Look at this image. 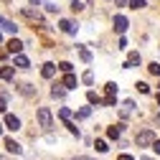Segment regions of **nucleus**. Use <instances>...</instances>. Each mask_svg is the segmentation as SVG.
<instances>
[{
  "instance_id": "obj_3",
  "label": "nucleus",
  "mask_w": 160,
  "mask_h": 160,
  "mask_svg": "<svg viewBox=\"0 0 160 160\" xmlns=\"http://www.w3.org/2000/svg\"><path fill=\"white\" fill-rule=\"evenodd\" d=\"M3 142H5V150H8V152H13V155H21V152H23V148L18 145V142H15L13 137H5Z\"/></svg>"
},
{
  "instance_id": "obj_34",
  "label": "nucleus",
  "mask_w": 160,
  "mask_h": 160,
  "mask_svg": "<svg viewBox=\"0 0 160 160\" xmlns=\"http://www.w3.org/2000/svg\"><path fill=\"white\" fill-rule=\"evenodd\" d=\"M150 148H152V150H155V152H158V155H160V140H155V142H152V145H150Z\"/></svg>"
},
{
  "instance_id": "obj_19",
  "label": "nucleus",
  "mask_w": 160,
  "mask_h": 160,
  "mask_svg": "<svg viewBox=\"0 0 160 160\" xmlns=\"http://www.w3.org/2000/svg\"><path fill=\"white\" fill-rule=\"evenodd\" d=\"M18 92H21L23 97H33V94H36V89H33V84H21V87H18Z\"/></svg>"
},
{
  "instance_id": "obj_43",
  "label": "nucleus",
  "mask_w": 160,
  "mask_h": 160,
  "mask_svg": "<svg viewBox=\"0 0 160 160\" xmlns=\"http://www.w3.org/2000/svg\"><path fill=\"white\" fill-rule=\"evenodd\" d=\"M0 160H5V158H0Z\"/></svg>"
},
{
  "instance_id": "obj_35",
  "label": "nucleus",
  "mask_w": 160,
  "mask_h": 160,
  "mask_svg": "<svg viewBox=\"0 0 160 160\" xmlns=\"http://www.w3.org/2000/svg\"><path fill=\"white\" fill-rule=\"evenodd\" d=\"M117 160H135V158H132V155H127V152H122V155H119Z\"/></svg>"
},
{
  "instance_id": "obj_37",
  "label": "nucleus",
  "mask_w": 160,
  "mask_h": 160,
  "mask_svg": "<svg viewBox=\"0 0 160 160\" xmlns=\"http://www.w3.org/2000/svg\"><path fill=\"white\" fill-rule=\"evenodd\" d=\"M74 160H92V158H84V155H79V158H74Z\"/></svg>"
},
{
  "instance_id": "obj_38",
  "label": "nucleus",
  "mask_w": 160,
  "mask_h": 160,
  "mask_svg": "<svg viewBox=\"0 0 160 160\" xmlns=\"http://www.w3.org/2000/svg\"><path fill=\"white\" fill-rule=\"evenodd\" d=\"M3 127H5V125H0V135H3Z\"/></svg>"
},
{
  "instance_id": "obj_27",
  "label": "nucleus",
  "mask_w": 160,
  "mask_h": 160,
  "mask_svg": "<svg viewBox=\"0 0 160 160\" xmlns=\"http://www.w3.org/2000/svg\"><path fill=\"white\" fill-rule=\"evenodd\" d=\"M104 104H107V107H114V104H117V97H114V94H107V99H104Z\"/></svg>"
},
{
  "instance_id": "obj_32",
  "label": "nucleus",
  "mask_w": 160,
  "mask_h": 160,
  "mask_svg": "<svg viewBox=\"0 0 160 160\" xmlns=\"http://www.w3.org/2000/svg\"><path fill=\"white\" fill-rule=\"evenodd\" d=\"M43 5H46L48 13H58V5H53V3H43Z\"/></svg>"
},
{
  "instance_id": "obj_40",
  "label": "nucleus",
  "mask_w": 160,
  "mask_h": 160,
  "mask_svg": "<svg viewBox=\"0 0 160 160\" xmlns=\"http://www.w3.org/2000/svg\"><path fill=\"white\" fill-rule=\"evenodd\" d=\"M0 43H3V33H0Z\"/></svg>"
},
{
  "instance_id": "obj_17",
  "label": "nucleus",
  "mask_w": 160,
  "mask_h": 160,
  "mask_svg": "<svg viewBox=\"0 0 160 160\" xmlns=\"http://www.w3.org/2000/svg\"><path fill=\"white\" fill-rule=\"evenodd\" d=\"M127 8H132V10H142V8H148V3H145V0H127Z\"/></svg>"
},
{
  "instance_id": "obj_36",
  "label": "nucleus",
  "mask_w": 160,
  "mask_h": 160,
  "mask_svg": "<svg viewBox=\"0 0 160 160\" xmlns=\"http://www.w3.org/2000/svg\"><path fill=\"white\" fill-rule=\"evenodd\" d=\"M31 5H36V8H38V5H43V3H41V0H31Z\"/></svg>"
},
{
  "instance_id": "obj_24",
  "label": "nucleus",
  "mask_w": 160,
  "mask_h": 160,
  "mask_svg": "<svg viewBox=\"0 0 160 160\" xmlns=\"http://www.w3.org/2000/svg\"><path fill=\"white\" fill-rule=\"evenodd\" d=\"M148 71H150L152 76H160V64H158V61H152V64L148 66Z\"/></svg>"
},
{
  "instance_id": "obj_39",
  "label": "nucleus",
  "mask_w": 160,
  "mask_h": 160,
  "mask_svg": "<svg viewBox=\"0 0 160 160\" xmlns=\"http://www.w3.org/2000/svg\"><path fill=\"white\" fill-rule=\"evenodd\" d=\"M155 99H158V104H160V94H158V97H155Z\"/></svg>"
},
{
  "instance_id": "obj_10",
  "label": "nucleus",
  "mask_w": 160,
  "mask_h": 160,
  "mask_svg": "<svg viewBox=\"0 0 160 160\" xmlns=\"http://www.w3.org/2000/svg\"><path fill=\"white\" fill-rule=\"evenodd\" d=\"M132 66H140V53L137 51H132L127 56V61H125V69H132Z\"/></svg>"
},
{
  "instance_id": "obj_29",
  "label": "nucleus",
  "mask_w": 160,
  "mask_h": 160,
  "mask_svg": "<svg viewBox=\"0 0 160 160\" xmlns=\"http://www.w3.org/2000/svg\"><path fill=\"white\" fill-rule=\"evenodd\" d=\"M58 69H61V71H64V74H69V71H71V69H74V66H71V64H69V61H61V64H58Z\"/></svg>"
},
{
  "instance_id": "obj_30",
  "label": "nucleus",
  "mask_w": 160,
  "mask_h": 160,
  "mask_svg": "<svg viewBox=\"0 0 160 160\" xmlns=\"http://www.w3.org/2000/svg\"><path fill=\"white\" fill-rule=\"evenodd\" d=\"M71 10H74V13H79V10H84V3H79V0H74V3H71Z\"/></svg>"
},
{
  "instance_id": "obj_2",
  "label": "nucleus",
  "mask_w": 160,
  "mask_h": 160,
  "mask_svg": "<svg viewBox=\"0 0 160 160\" xmlns=\"http://www.w3.org/2000/svg\"><path fill=\"white\" fill-rule=\"evenodd\" d=\"M36 114H38V122H41L43 130H51V127H53V117H51V109H48V107H38Z\"/></svg>"
},
{
  "instance_id": "obj_4",
  "label": "nucleus",
  "mask_w": 160,
  "mask_h": 160,
  "mask_svg": "<svg viewBox=\"0 0 160 160\" xmlns=\"http://www.w3.org/2000/svg\"><path fill=\"white\" fill-rule=\"evenodd\" d=\"M127 26H130V23H127L125 15H114V31H117V33H125Z\"/></svg>"
},
{
  "instance_id": "obj_15",
  "label": "nucleus",
  "mask_w": 160,
  "mask_h": 160,
  "mask_svg": "<svg viewBox=\"0 0 160 160\" xmlns=\"http://www.w3.org/2000/svg\"><path fill=\"white\" fill-rule=\"evenodd\" d=\"M23 15L28 18V21H38V23H41V26H46V23H43V18H41V15H38L36 10H28V8H26V10H23Z\"/></svg>"
},
{
  "instance_id": "obj_16",
  "label": "nucleus",
  "mask_w": 160,
  "mask_h": 160,
  "mask_svg": "<svg viewBox=\"0 0 160 160\" xmlns=\"http://www.w3.org/2000/svg\"><path fill=\"white\" fill-rule=\"evenodd\" d=\"M87 99H89V104H97V107H99V104H104V99L99 97L97 92H87Z\"/></svg>"
},
{
  "instance_id": "obj_25",
  "label": "nucleus",
  "mask_w": 160,
  "mask_h": 160,
  "mask_svg": "<svg viewBox=\"0 0 160 160\" xmlns=\"http://www.w3.org/2000/svg\"><path fill=\"white\" fill-rule=\"evenodd\" d=\"M82 82H84V84H92V82H94V74H92V71H84V76H82Z\"/></svg>"
},
{
  "instance_id": "obj_33",
  "label": "nucleus",
  "mask_w": 160,
  "mask_h": 160,
  "mask_svg": "<svg viewBox=\"0 0 160 160\" xmlns=\"http://www.w3.org/2000/svg\"><path fill=\"white\" fill-rule=\"evenodd\" d=\"M82 61H92V53L87 48H82Z\"/></svg>"
},
{
  "instance_id": "obj_5",
  "label": "nucleus",
  "mask_w": 160,
  "mask_h": 160,
  "mask_svg": "<svg viewBox=\"0 0 160 160\" xmlns=\"http://www.w3.org/2000/svg\"><path fill=\"white\" fill-rule=\"evenodd\" d=\"M5 127L13 130V132H15V130H21V119H18L15 114H5Z\"/></svg>"
},
{
  "instance_id": "obj_8",
  "label": "nucleus",
  "mask_w": 160,
  "mask_h": 160,
  "mask_svg": "<svg viewBox=\"0 0 160 160\" xmlns=\"http://www.w3.org/2000/svg\"><path fill=\"white\" fill-rule=\"evenodd\" d=\"M8 51H10V53H21V51H23V41L10 38V41H8Z\"/></svg>"
},
{
  "instance_id": "obj_1",
  "label": "nucleus",
  "mask_w": 160,
  "mask_h": 160,
  "mask_svg": "<svg viewBox=\"0 0 160 160\" xmlns=\"http://www.w3.org/2000/svg\"><path fill=\"white\" fill-rule=\"evenodd\" d=\"M155 140H158V137H155V132H152V130H142V132H137L135 142H137V148H150Z\"/></svg>"
},
{
  "instance_id": "obj_21",
  "label": "nucleus",
  "mask_w": 160,
  "mask_h": 160,
  "mask_svg": "<svg viewBox=\"0 0 160 160\" xmlns=\"http://www.w3.org/2000/svg\"><path fill=\"white\" fill-rule=\"evenodd\" d=\"M58 117H61L64 122H69V119H71V109L69 107H61V109H58Z\"/></svg>"
},
{
  "instance_id": "obj_42",
  "label": "nucleus",
  "mask_w": 160,
  "mask_h": 160,
  "mask_svg": "<svg viewBox=\"0 0 160 160\" xmlns=\"http://www.w3.org/2000/svg\"><path fill=\"white\" fill-rule=\"evenodd\" d=\"M0 23H3V18H0Z\"/></svg>"
},
{
  "instance_id": "obj_7",
  "label": "nucleus",
  "mask_w": 160,
  "mask_h": 160,
  "mask_svg": "<svg viewBox=\"0 0 160 160\" xmlns=\"http://www.w3.org/2000/svg\"><path fill=\"white\" fill-rule=\"evenodd\" d=\"M122 130H125V125H112V127H107V137L109 140H117L119 135H122Z\"/></svg>"
},
{
  "instance_id": "obj_14",
  "label": "nucleus",
  "mask_w": 160,
  "mask_h": 160,
  "mask_svg": "<svg viewBox=\"0 0 160 160\" xmlns=\"http://www.w3.org/2000/svg\"><path fill=\"white\" fill-rule=\"evenodd\" d=\"M13 74H15V66H3L0 69V79H5V82H10Z\"/></svg>"
},
{
  "instance_id": "obj_22",
  "label": "nucleus",
  "mask_w": 160,
  "mask_h": 160,
  "mask_svg": "<svg viewBox=\"0 0 160 160\" xmlns=\"http://www.w3.org/2000/svg\"><path fill=\"white\" fill-rule=\"evenodd\" d=\"M76 117H79V119H87V117H92V107H82V109L76 112Z\"/></svg>"
},
{
  "instance_id": "obj_41",
  "label": "nucleus",
  "mask_w": 160,
  "mask_h": 160,
  "mask_svg": "<svg viewBox=\"0 0 160 160\" xmlns=\"http://www.w3.org/2000/svg\"><path fill=\"white\" fill-rule=\"evenodd\" d=\"M3 3H10V0H3Z\"/></svg>"
},
{
  "instance_id": "obj_20",
  "label": "nucleus",
  "mask_w": 160,
  "mask_h": 160,
  "mask_svg": "<svg viewBox=\"0 0 160 160\" xmlns=\"http://www.w3.org/2000/svg\"><path fill=\"white\" fill-rule=\"evenodd\" d=\"M94 148H97V152H107V150H109L107 140H97V142H94Z\"/></svg>"
},
{
  "instance_id": "obj_13",
  "label": "nucleus",
  "mask_w": 160,
  "mask_h": 160,
  "mask_svg": "<svg viewBox=\"0 0 160 160\" xmlns=\"http://www.w3.org/2000/svg\"><path fill=\"white\" fill-rule=\"evenodd\" d=\"M58 26H61V31H64V33H69V36H74V33H76V28H79V26H74L71 21H61Z\"/></svg>"
},
{
  "instance_id": "obj_6",
  "label": "nucleus",
  "mask_w": 160,
  "mask_h": 160,
  "mask_svg": "<svg viewBox=\"0 0 160 160\" xmlns=\"http://www.w3.org/2000/svg\"><path fill=\"white\" fill-rule=\"evenodd\" d=\"M51 97H53V99H64V97H66V87H64V84H53V87H51Z\"/></svg>"
},
{
  "instance_id": "obj_23",
  "label": "nucleus",
  "mask_w": 160,
  "mask_h": 160,
  "mask_svg": "<svg viewBox=\"0 0 160 160\" xmlns=\"http://www.w3.org/2000/svg\"><path fill=\"white\" fill-rule=\"evenodd\" d=\"M64 125H66V130H69V132H71L74 137H79V127H76V125L71 122V119H69V122H64Z\"/></svg>"
},
{
  "instance_id": "obj_18",
  "label": "nucleus",
  "mask_w": 160,
  "mask_h": 160,
  "mask_svg": "<svg viewBox=\"0 0 160 160\" xmlns=\"http://www.w3.org/2000/svg\"><path fill=\"white\" fill-rule=\"evenodd\" d=\"M0 28H3L5 33H15V31H18V26H15L13 21H5V18H3V23H0Z\"/></svg>"
},
{
  "instance_id": "obj_26",
  "label": "nucleus",
  "mask_w": 160,
  "mask_h": 160,
  "mask_svg": "<svg viewBox=\"0 0 160 160\" xmlns=\"http://www.w3.org/2000/svg\"><path fill=\"white\" fill-rule=\"evenodd\" d=\"M137 89H140V94H150V87L145 82H137Z\"/></svg>"
},
{
  "instance_id": "obj_31",
  "label": "nucleus",
  "mask_w": 160,
  "mask_h": 160,
  "mask_svg": "<svg viewBox=\"0 0 160 160\" xmlns=\"http://www.w3.org/2000/svg\"><path fill=\"white\" fill-rule=\"evenodd\" d=\"M104 89H107V94H117V84H114V82H109Z\"/></svg>"
},
{
  "instance_id": "obj_11",
  "label": "nucleus",
  "mask_w": 160,
  "mask_h": 160,
  "mask_svg": "<svg viewBox=\"0 0 160 160\" xmlns=\"http://www.w3.org/2000/svg\"><path fill=\"white\" fill-rule=\"evenodd\" d=\"M56 69H58L56 64H43V69H41V76H43V79H51V76L56 74Z\"/></svg>"
},
{
  "instance_id": "obj_12",
  "label": "nucleus",
  "mask_w": 160,
  "mask_h": 160,
  "mask_svg": "<svg viewBox=\"0 0 160 160\" xmlns=\"http://www.w3.org/2000/svg\"><path fill=\"white\" fill-rule=\"evenodd\" d=\"M15 66H18V69H28V66H31L28 56H23V53H15Z\"/></svg>"
},
{
  "instance_id": "obj_9",
  "label": "nucleus",
  "mask_w": 160,
  "mask_h": 160,
  "mask_svg": "<svg viewBox=\"0 0 160 160\" xmlns=\"http://www.w3.org/2000/svg\"><path fill=\"white\" fill-rule=\"evenodd\" d=\"M61 84H64L66 89H74V87L79 84V79H76V76H74V74L69 71V74H64V82H61Z\"/></svg>"
},
{
  "instance_id": "obj_28",
  "label": "nucleus",
  "mask_w": 160,
  "mask_h": 160,
  "mask_svg": "<svg viewBox=\"0 0 160 160\" xmlns=\"http://www.w3.org/2000/svg\"><path fill=\"white\" fill-rule=\"evenodd\" d=\"M5 109H8V97L0 94V112H5Z\"/></svg>"
}]
</instances>
